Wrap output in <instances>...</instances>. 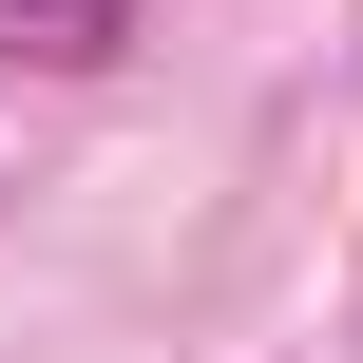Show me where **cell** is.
<instances>
[{"label":"cell","mask_w":363,"mask_h":363,"mask_svg":"<svg viewBox=\"0 0 363 363\" xmlns=\"http://www.w3.org/2000/svg\"><path fill=\"white\" fill-rule=\"evenodd\" d=\"M0 57H38V77H96V57H134V0H0Z\"/></svg>","instance_id":"6da1fadb"}]
</instances>
